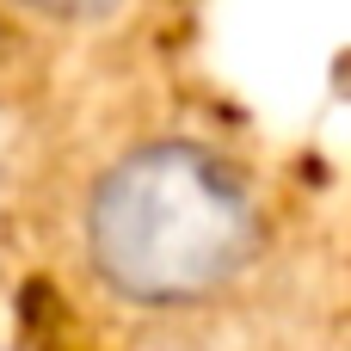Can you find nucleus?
<instances>
[{
    "label": "nucleus",
    "instance_id": "1",
    "mask_svg": "<svg viewBox=\"0 0 351 351\" xmlns=\"http://www.w3.org/2000/svg\"><path fill=\"white\" fill-rule=\"evenodd\" d=\"M74 241L105 302L142 321H191L253 284L271 247V210L228 148L142 136L93 173Z\"/></svg>",
    "mask_w": 351,
    "mask_h": 351
},
{
    "label": "nucleus",
    "instance_id": "2",
    "mask_svg": "<svg viewBox=\"0 0 351 351\" xmlns=\"http://www.w3.org/2000/svg\"><path fill=\"white\" fill-rule=\"evenodd\" d=\"M6 6L25 12V19H37V25H111L136 0H6Z\"/></svg>",
    "mask_w": 351,
    "mask_h": 351
}]
</instances>
